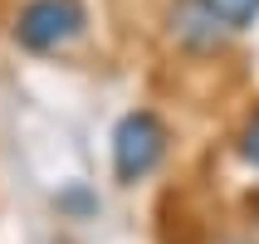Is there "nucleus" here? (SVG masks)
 <instances>
[{
  "label": "nucleus",
  "mask_w": 259,
  "mask_h": 244,
  "mask_svg": "<svg viewBox=\"0 0 259 244\" xmlns=\"http://www.w3.org/2000/svg\"><path fill=\"white\" fill-rule=\"evenodd\" d=\"M161 157H166V122L157 113L137 108V113H127L117 122V132H113V171H117L122 186L152 176L161 166Z\"/></svg>",
  "instance_id": "obj_1"
},
{
  "label": "nucleus",
  "mask_w": 259,
  "mask_h": 244,
  "mask_svg": "<svg viewBox=\"0 0 259 244\" xmlns=\"http://www.w3.org/2000/svg\"><path fill=\"white\" fill-rule=\"evenodd\" d=\"M88 25L83 0H29L15 15V39L34 49V54H54L64 44H73Z\"/></svg>",
  "instance_id": "obj_2"
},
{
  "label": "nucleus",
  "mask_w": 259,
  "mask_h": 244,
  "mask_svg": "<svg viewBox=\"0 0 259 244\" xmlns=\"http://www.w3.org/2000/svg\"><path fill=\"white\" fill-rule=\"evenodd\" d=\"M225 29H249L259 20V0H201Z\"/></svg>",
  "instance_id": "obj_3"
},
{
  "label": "nucleus",
  "mask_w": 259,
  "mask_h": 244,
  "mask_svg": "<svg viewBox=\"0 0 259 244\" xmlns=\"http://www.w3.org/2000/svg\"><path fill=\"white\" fill-rule=\"evenodd\" d=\"M240 152H245V161H254V166H259V108L249 113L245 132H240Z\"/></svg>",
  "instance_id": "obj_4"
},
{
  "label": "nucleus",
  "mask_w": 259,
  "mask_h": 244,
  "mask_svg": "<svg viewBox=\"0 0 259 244\" xmlns=\"http://www.w3.org/2000/svg\"><path fill=\"white\" fill-rule=\"evenodd\" d=\"M225 244H249V239H225Z\"/></svg>",
  "instance_id": "obj_5"
}]
</instances>
